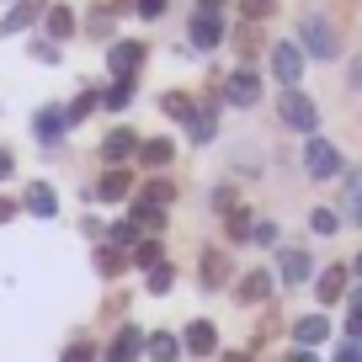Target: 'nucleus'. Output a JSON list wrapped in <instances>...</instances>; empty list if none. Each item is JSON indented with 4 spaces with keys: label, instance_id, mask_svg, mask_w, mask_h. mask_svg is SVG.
<instances>
[{
    "label": "nucleus",
    "instance_id": "obj_23",
    "mask_svg": "<svg viewBox=\"0 0 362 362\" xmlns=\"http://www.w3.org/2000/svg\"><path fill=\"white\" fill-rule=\"evenodd\" d=\"M128 102H134V80H112V90H102V107H112V112H123Z\"/></svg>",
    "mask_w": 362,
    "mask_h": 362
},
{
    "label": "nucleus",
    "instance_id": "obj_9",
    "mask_svg": "<svg viewBox=\"0 0 362 362\" xmlns=\"http://www.w3.org/2000/svg\"><path fill=\"white\" fill-rule=\"evenodd\" d=\"M181 346L197 351V357H208V351H218V330L208 325V320H192V325H187V336H181Z\"/></svg>",
    "mask_w": 362,
    "mask_h": 362
},
{
    "label": "nucleus",
    "instance_id": "obj_26",
    "mask_svg": "<svg viewBox=\"0 0 362 362\" xmlns=\"http://www.w3.org/2000/svg\"><path fill=\"white\" fill-rule=\"evenodd\" d=\"M48 33H54V37H69V33H75V16H69L64 6H54V11H48Z\"/></svg>",
    "mask_w": 362,
    "mask_h": 362
},
{
    "label": "nucleus",
    "instance_id": "obj_10",
    "mask_svg": "<svg viewBox=\"0 0 362 362\" xmlns=\"http://www.w3.org/2000/svg\"><path fill=\"white\" fill-rule=\"evenodd\" d=\"M197 277H203V288H224V283H229V261H224V250H203V261H197Z\"/></svg>",
    "mask_w": 362,
    "mask_h": 362
},
{
    "label": "nucleus",
    "instance_id": "obj_4",
    "mask_svg": "<svg viewBox=\"0 0 362 362\" xmlns=\"http://www.w3.org/2000/svg\"><path fill=\"white\" fill-rule=\"evenodd\" d=\"M272 75L283 80V86H298V75H304V48L298 43H277L272 48Z\"/></svg>",
    "mask_w": 362,
    "mask_h": 362
},
{
    "label": "nucleus",
    "instance_id": "obj_36",
    "mask_svg": "<svg viewBox=\"0 0 362 362\" xmlns=\"http://www.w3.org/2000/svg\"><path fill=\"white\" fill-rule=\"evenodd\" d=\"M33 54L43 59V64H59V48H54V43H33Z\"/></svg>",
    "mask_w": 362,
    "mask_h": 362
},
{
    "label": "nucleus",
    "instance_id": "obj_17",
    "mask_svg": "<svg viewBox=\"0 0 362 362\" xmlns=\"http://www.w3.org/2000/svg\"><path fill=\"white\" fill-rule=\"evenodd\" d=\"M27 208H33L37 218H54V214H59V197H54V187H43V181H37V187H27Z\"/></svg>",
    "mask_w": 362,
    "mask_h": 362
},
{
    "label": "nucleus",
    "instance_id": "obj_37",
    "mask_svg": "<svg viewBox=\"0 0 362 362\" xmlns=\"http://www.w3.org/2000/svg\"><path fill=\"white\" fill-rule=\"evenodd\" d=\"M336 362H362V341H351V346L336 351Z\"/></svg>",
    "mask_w": 362,
    "mask_h": 362
},
{
    "label": "nucleus",
    "instance_id": "obj_3",
    "mask_svg": "<svg viewBox=\"0 0 362 362\" xmlns=\"http://www.w3.org/2000/svg\"><path fill=\"white\" fill-rule=\"evenodd\" d=\"M283 123L293 128V134H315L320 112H315V102H309L304 90H288V96H283Z\"/></svg>",
    "mask_w": 362,
    "mask_h": 362
},
{
    "label": "nucleus",
    "instance_id": "obj_38",
    "mask_svg": "<svg viewBox=\"0 0 362 362\" xmlns=\"http://www.w3.org/2000/svg\"><path fill=\"white\" fill-rule=\"evenodd\" d=\"M134 11H139V16H160V11H165V0H139Z\"/></svg>",
    "mask_w": 362,
    "mask_h": 362
},
{
    "label": "nucleus",
    "instance_id": "obj_2",
    "mask_svg": "<svg viewBox=\"0 0 362 362\" xmlns=\"http://www.w3.org/2000/svg\"><path fill=\"white\" fill-rule=\"evenodd\" d=\"M304 170H309L315 181L341 176V149H336V144H325V139H309V149H304Z\"/></svg>",
    "mask_w": 362,
    "mask_h": 362
},
{
    "label": "nucleus",
    "instance_id": "obj_16",
    "mask_svg": "<svg viewBox=\"0 0 362 362\" xmlns=\"http://www.w3.org/2000/svg\"><path fill=\"white\" fill-rule=\"evenodd\" d=\"M235 293H240V304H261V298L272 293V277H267V272H245Z\"/></svg>",
    "mask_w": 362,
    "mask_h": 362
},
{
    "label": "nucleus",
    "instance_id": "obj_18",
    "mask_svg": "<svg viewBox=\"0 0 362 362\" xmlns=\"http://www.w3.org/2000/svg\"><path fill=\"white\" fill-rule=\"evenodd\" d=\"M277 272H283V283H304L309 277V256L304 250H283V267Z\"/></svg>",
    "mask_w": 362,
    "mask_h": 362
},
{
    "label": "nucleus",
    "instance_id": "obj_14",
    "mask_svg": "<svg viewBox=\"0 0 362 362\" xmlns=\"http://www.w3.org/2000/svg\"><path fill=\"white\" fill-rule=\"evenodd\" d=\"M139 346H144V336H139L134 325H128V330H117V341L107 346V362H134V357H139Z\"/></svg>",
    "mask_w": 362,
    "mask_h": 362
},
{
    "label": "nucleus",
    "instance_id": "obj_12",
    "mask_svg": "<svg viewBox=\"0 0 362 362\" xmlns=\"http://www.w3.org/2000/svg\"><path fill=\"white\" fill-rule=\"evenodd\" d=\"M64 128H69V112H59V107H43V112H37V139H43V144H59Z\"/></svg>",
    "mask_w": 362,
    "mask_h": 362
},
{
    "label": "nucleus",
    "instance_id": "obj_47",
    "mask_svg": "<svg viewBox=\"0 0 362 362\" xmlns=\"http://www.w3.org/2000/svg\"><path fill=\"white\" fill-rule=\"evenodd\" d=\"M357 272H362V256H357Z\"/></svg>",
    "mask_w": 362,
    "mask_h": 362
},
{
    "label": "nucleus",
    "instance_id": "obj_40",
    "mask_svg": "<svg viewBox=\"0 0 362 362\" xmlns=\"http://www.w3.org/2000/svg\"><path fill=\"white\" fill-rule=\"evenodd\" d=\"M346 330H351V341H362V309H351V320H346Z\"/></svg>",
    "mask_w": 362,
    "mask_h": 362
},
{
    "label": "nucleus",
    "instance_id": "obj_29",
    "mask_svg": "<svg viewBox=\"0 0 362 362\" xmlns=\"http://www.w3.org/2000/svg\"><path fill=\"white\" fill-rule=\"evenodd\" d=\"M170 283H176V272H170L165 261H160V267H149V293H165Z\"/></svg>",
    "mask_w": 362,
    "mask_h": 362
},
{
    "label": "nucleus",
    "instance_id": "obj_24",
    "mask_svg": "<svg viewBox=\"0 0 362 362\" xmlns=\"http://www.w3.org/2000/svg\"><path fill=\"white\" fill-rule=\"evenodd\" d=\"M160 214H165V208H155V203H139V208H134V229H144V235H155V229L165 224V218H160Z\"/></svg>",
    "mask_w": 362,
    "mask_h": 362
},
{
    "label": "nucleus",
    "instance_id": "obj_15",
    "mask_svg": "<svg viewBox=\"0 0 362 362\" xmlns=\"http://www.w3.org/2000/svg\"><path fill=\"white\" fill-rule=\"evenodd\" d=\"M315 293H320V304H336V298L346 293V267H330V272H320Z\"/></svg>",
    "mask_w": 362,
    "mask_h": 362
},
{
    "label": "nucleus",
    "instance_id": "obj_31",
    "mask_svg": "<svg viewBox=\"0 0 362 362\" xmlns=\"http://www.w3.org/2000/svg\"><path fill=\"white\" fill-rule=\"evenodd\" d=\"M309 224H315V235H336V224H341V218L330 214V208H315V214H309Z\"/></svg>",
    "mask_w": 362,
    "mask_h": 362
},
{
    "label": "nucleus",
    "instance_id": "obj_42",
    "mask_svg": "<svg viewBox=\"0 0 362 362\" xmlns=\"http://www.w3.org/2000/svg\"><path fill=\"white\" fill-rule=\"evenodd\" d=\"M11 170H16V160H11V149H0V181L11 176Z\"/></svg>",
    "mask_w": 362,
    "mask_h": 362
},
{
    "label": "nucleus",
    "instance_id": "obj_32",
    "mask_svg": "<svg viewBox=\"0 0 362 362\" xmlns=\"http://www.w3.org/2000/svg\"><path fill=\"white\" fill-rule=\"evenodd\" d=\"M96 102H102V96H90V90H86V96H75V102L64 107V112H69V123H80V117H86V112H90Z\"/></svg>",
    "mask_w": 362,
    "mask_h": 362
},
{
    "label": "nucleus",
    "instance_id": "obj_43",
    "mask_svg": "<svg viewBox=\"0 0 362 362\" xmlns=\"http://www.w3.org/2000/svg\"><path fill=\"white\" fill-rule=\"evenodd\" d=\"M11 218H16V203H11V197H0V224H11Z\"/></svg>",
    "mask_w": 362,
    "mask_h": 362
},
{
    "label": "nucleus",
    "instance_id": "obj_39",
    "mask_svg": "<svg viewBox=\"0 0 362 362\" xmlns=\"http://www.w3.org/2000/svg\"><path fill=\"white\" fill-rule=\"evenodd\" d=\"M256 48H261L256 33H250V27H240V54H256Z\"/></svg>",
    "mask_w": 362,
    "mask_h": 362
},
{
    "label": "nucleus",
    "instance_id": "obj_8",
    "mask_svg": "<svg viewBox=\"0 0 362 362\" xmlns=\"http://www.w3.org/2000/svg\"><path fill=\"white\" fill-rule=\"evenodd\" d=\"M218 37H224L218 11H197L192 16V48H218Z\"/></svg>",
    "mask_w": 362,
    "mask_h": 362
},
{
    "label": "nucleus",
    "instance_id": "obj_1",
    "mask_svg": "<svg viewBox=\"0 0 362 362\" xmlns=\"http://www.w3.org/2000/svg\"><path fill=\"white\" fill-rule=\"evenodd\" d=\"M298 48L315 59H336V27L325 22V16H309L304 27H298Z\"/></svg>",
    "mask_w": 362,
    "mask_h": 362
},
{
    "label": "nucleus",
    "instance_id": "obj_5",
    "mask_svg": "<svg viewBox=\"0 0 362 362\" xmlns=\"http://www.w3.org/2000/svg\"><path fill=\"white\" fill-rule=\"evenodd\" d=\"M107 64H112V80H134V69L144 64V43H112Z\"/></svg>",
    "mask_w": 362,
    "mask_h": 362
},
{
    "label": "nucleus",
    "instance_id": "obj_19",
    "mask_svg": "<svg viewBox=\"0 0 362 362\" xmlns=\"http://www.w3.org/2000/svg\"><path fill=\"white\" fill-rule=\"evenodd\" d=\"M170 155H176L170 139H149V144H139V160H144V165H170Z\"/></svg>",
    "mask_w": 362,
    "mask_h": 362
},
{
    "label": "nucleus",
    "instance_id": "obj_46",
    "mask_svg": "<svg viewBox=\"0 0 362 362\" xmlns=\"http://www.w3.org/2000/svg\"><path fill=\"white\" fill-rule=\"evenodd\" d=\"M293 362H315V357H309V351H298V357H293Z\"/></svg>",
    "mask_w": 362,
    "mask_h": 362
},
{
    "label": "nucleus",
    "instance_id": "obj_22",
    "mask_svg": "<svg viewBox=\"0 0 362 362\" xmlns=\"http://www.w3.org/2000/svg\"><path fill=\"white\" fill-rule=\"evenodd\" d=\"M144 351H149L155 362H176V357H181V341H176V336H149Z\"/></svg>",
    "mask_w": 362,
    "mask_h": 362
},
{
    "label": "nucleus",
    "instance_id": "obj_34",
    "mask_svg": "<svg viewBox=\"0 0 362 362\" xmlns=\"http://www.w3.org/2000/svg\"><path fill=\"white\" fill-rule=\"evenodd\" d=\"M64 362H96V346H90V341H75V346L64 351Z\"/></svg>",
    "mask_w": 362,
    "mask_h": 362
},
{
    "label": "nucleus",
    "instance_id": "obj_33",
    "mask_svg": "<svg viewBox=\"0 0 362 362\" xmlns=\"http://www.w3.org/2000/svg\"><path fill=\"white\" fill-rule=\"evenodd\" d=\"M245 235H250V214L229 208V240H245Z\"/></svg>",
    "mask_w": 362,
    "mask_h": 362
},
{
    "label": "nucleus",
    "instance_id": "obj_41",
    "mask_svg": "<svg viewBox=\"0 0 362 362\" xmlns=\"http://www.w3.org/2000/svg\"><path fill=\"white\" fill-rule=\"evenodd\" d=\"M346 75H351V90H362V54L351 59V69H346Z\"/></svg>",
    "mask_w": 362,
    "mask_h": 362
},
{
    "label": "nucleus",
    "instance_id": "obj_45",
    "mask_svg": "<svg viewBox=\"0 0 362 362\" xmlns=\"http://www.w3.org/2000/svg\"><path fill=\"white\" fill-rule=\"evenodd\" d=\"M351 309H362V288H357V293H351Z\"/></svg>",
    "mask_w": 362,
    "mask_h": 362
},
{
    "label": "nucleus",
    "instance_id": "obj_27",
    "mask_svg": "<svg viewBox=\"0 0 362 362\" xmlns=\"http://www.w3.org/2000/svg\"><path fill=\"white\" fill-rule=\"evenodd\" d=\"M170 197H176V192H170V181H149V187H144V197H139V203H155V208H165Z\"/></svg>",
    "mask_w": 362,
    "mask_h": 362
},
{
    "label": "nucleus",
    "instance_id": "obj_11",
    "mask_svg": "<svg viewBox=\"0 0 362 362\" xmlns=\"http://www.w3.org/2000/svg\"><path fill=\"white\" fill-rule=\"evenodd\" d=\"M128 192H134V176H128V170H107V176H102V187H96V197H102V203H123V197Z\"/></svg>",
    "mask_w": 362,
    "mask_h": 362
},
{
    "label": "nucleus",
    "instance_id": "obj_25",
    "mask_svg": "<svg viewBox=\"0 0 362 362\" xmlns=\"http://www.w3.org/2000/svg\"><path fill=\"white\" fill-rule=\"evenodd\" d=\"M33 16H37V6H16V11L6 16V22H0V33H6V37H11V33H22V27L33 22Z\"/></svg>",
    "mask_w": 362,
    "mask_h": 362
},
{
    "label": "nucleus",
    "instance_id": "obj_20",
    "mask_svg": "<svg viewBox=\"0 0 362 362\" xmlns=\"http://www.w3.org/2000/svg\"><path fill=\"white\" fill-rule=\"evenodd\" d=\"M160 107H165L170 117H181V123H192V112H197L192 96H181V90H165V96H160Z\"/></svg>",
    "mask_w": 362,
    "mask_h": 362
},
{
    "label": "nucleus",
    "instance_id": "obj_30",
    "mask_svg": "<svg viewBox=\"0 0 362 362\" xmlns=\"http://www.w3.org/2000/svg\"><path fill=\"white\" fill-rule=\"evenodd\" d=\"M96 267H102V277H112V272H123V250H96Z\"/></svg>",
    "mask_w": 362,
    "mask_h": 362
},
{
    "label": "nucleus",
    "instance_id": "obj_35",
    "mask_svg": "<svg viewBox=\"0 0 362 362\" xmlns=\"http://www.w3.org/2000/svg\"><path fill=\"white\" fill-rule=\"evenodd\" d=\"M240 11H245L250 22H261V16H272V0H240Z\"/></svg>",
    "mask_w": 362,
    "mask_h": 362
},
{
    "label": "nucleus",
    "instance_id": "obj_44",
    "mask_svg": "<svg viewBox=\"0 0 362 362\" xmlns=\"http://www.w3.org/2000/svg\"><path fill=\"white\" fill-rule=\"evenodd\" d=\"M197 6H203V11H218V6H224V0H197Z\"/></svg>",
    "mask_w": 362,
    "mask_h": 362
},
{
    "label": "nucleus",
    "instance_id": "obj_7",
    "mask_svg": "<svg viewBox=\"0 0 362 362\" xmlns=\"http://www.w3.org/2000/svg\"><path fill=\"white\" fill-rule=\"evenodd\" d=\"M128 155H139V139H134V128H112V134L102 139V160H107V165H123Z\"/></svg>",
    "mask_w": 362,
    "mask_h": 362
},
{
    "label": "nucleus",
    "instance_id": "obj_13",
    "mask_svg": "<svg viewBox=\"0 0 362 362\" xmlns=\"http://www.w3.org/2000/svg\"><path fill=\"white\" fill-rule=\"evenodd\" d=\"M325 336H330V320H325V315H304V320L293 325V341H298V346H320Z\"/></svg>",
    "mask_w": 362,
    "mask_h": 362
},
{
    "label": "nucleus",
    "instance_id": "obj_28",
    "mask_svg": "<svg viewBox=\"0 0 362 362\" xmlns=\"http://www.w3.org/2000/svg\"><path fill=\"white\" fill-rule=\"evenodd\" d=\"M134 261H139V267H160V240H139Z\"/></svg>",
    "mask_w": 362,
    "mask_h": 362
},
{
    "label": "nucleus",
    "instance_id": "obj_6",
    "mask_svg": "<svg viewBox=\"0 0 362 362\" xmlns=\"http://www.w3.org/2000/svg\"><path fill=\"white\" fill-rule=\"evenodd\" d=\"M256 96H261V80L250 75V69H240V75H229V80H224V102H235V107H256Z\"/></svg>",
    "mask_w": 362,
    "mask_h": 362
},
{
    "label": "nucleus",
    "instance_id": "obj_21",
    "mask_svg": "<svg viewBox=\"0 0 362 362\" xmlns=\"http://www.w3.org/2000/svg\"><path fill=\"white\" fill-rule=\"evenodd\" d=\"M187 128H192V144H208V139L218 134V123H214V107H203V112H192V123H187Z\"/></svg>",
    "mask_w": 362,
    "mask_h": 362
}]
</instances>
